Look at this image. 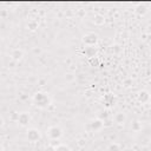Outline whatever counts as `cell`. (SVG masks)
<instances>
[{"label": "cell", "mask_w": 151, "mask_h": 151, "mask_svg": "<svg viewBox=\"0 0 151 151\" xmlns=\"http://www.w3.org/2000/svg\"><path fill=\"white\" fill-rule=\"evenodd\" d=\"M32 101H33L34 106H37L38 109H41V110H45L51 105V98H50L48 93H46L44 91L35 92L32 97Z\"/></svg>", "instance_id": "obj_1"}, {"label": "cell", "mask_w": 151, "mask_h": 151, "mask_svg": "<svg viewBox=\"0 0 151 151\" xmlns=\"http://www.w3.org/2000/svg\"><path fill=\"white\" fill-rule=\"evenodd\" d=\"M46 134H47V137H48L51 140H59V139L63 137L64 131H63V129H61L60 126H58V125H52V126H50V127L47 129Z\"/></svg>", "instance_id": "obj_2"}, {"label": "cell", "mask_w": 151, "mask_h": 151, "mask_svg": "<svg viewBox=\"0 0 151 151\" xmlns=\"http://www.w3.org/2000/svg\"><path fill=\"white\" fill-rule=\"evenodd\" d=\"M104 127V122L99 118H93L86 124V130L90 132H98Z\"/></svg>", "instance_id": "obj_3"}, {"label": "cell", "mask_w": 151, "mask_h": 151, "mask_svg": "<svg viewBox=\"0 0 151 151\" xmlns=\"http://www.w3.org/2000/svg\"><path fill=\"white\" fill-rule=\"evenodd\" d=\"M98 40V34H96L94 32H88L83 35V42L85 46H97Z\"/></svg>", "instance_id": "obj_4"}, {"label": "cell", "mask_w": 151, "mask_h": 151, "mask_svg": "<svg viewBox=\"0 0 151 151\" xmlns=\"http://www.w3.org/2000/svg\"><path fill=\"white\" fill-rule=\"evenodd\" d=\"M101 101L104 104V106L106 109H110V107H113L117 103V96L113 93V92H107L101 98Z\"/></svg>", "instance_id": "obj_5"}, {"label": "cell", "mask_w": 151, "mask_h": 151, "mask_svg": "<svg viewBox=\"0 0 151 151\" xmlns=\"http://www.w3.org/2000/svg\"><path fill=\"white\" fill-rule=\"evenodd\" d=\"M26 138L29 143H37L41 138V132L35 127H31L26 131Z\"/></svg>", "instance_id": "obj_6"}, {"label": "cell", "mask_w": 151, "mask_h": 151, "mask_svg": "<svg viewBox=\"0 0 151 151\" xmlns=\"http://www.w3.org/2000/svg\"><path fill=\"white\" fill-rule=\"evenodd\" d=\"M31 120H32V117H31V114L28 112H20L18 114V118H17V123L20 126H22V127L28 126V124L31 123Z\"/></svg>", "instance_id": "obj_7"}, {"label": "cell", "mask_w": 151, "mask_h": 151, "mask_svg": "<svg viewBox=\"0 0 151 151\" xmlns=\"http://www.w3.org/2000/svg\"><path fill=\"white\" fill-rule=\"evenodd\" d=\"M150 98H151V94H150L146 90H142V91H139L138 94H137V100H138L139 103H142V104L149 103V101H150Z\"/></svg>", "instance_id": "obj_8"}, {"label": "cell", "mask_w": 151, "mask_h": 151, "mask_svg": "<svg viewBox=\"0 0 151 151\" xmlns=\"http://www.w3.org/2000/svg\"><path fill=\"white\" fill-rule=\"evenodd\" d=\"M83 53L88 59L94 58V57H97V47L96 46H85L83 50Z\"/></svg>", "instance_id": "obj_9"}, {"label": "cell", "mask_w": 151, "mask_h": 151, "mask_svg": "<svg viewBox=\"0 0 151 151\" xmlns=\"http://www.w3.org/2000/svg\"><path fill=\"white\" fill-rule=\"evenodd\" d=\"M9 57H11L12 60L19 61V60H21V59L24 58V51H22L21 48H14V50L11 51Z\"/></svg>", "instance_id": "obj_10"}, {"label": "cell", "mask_w": 151, "mask_h": 151, "mask_svg": "<svg viewBox=\"0 0 151 151\" xmlns=\"http://www.w3.org/2000/svg\"><path fill=\"white\" fill-rule=\"evenodd\" d=\"M147 11H149V7H147V5H145V4H139V5H137L136 8H134V13H136L137 15H139V17H144V15L147 13Z\"/></svg>", "instance_id": "obj_11"}, {"label": "cell", "mask_w": 151, "mask_h": 151, "mask_svg": "<svg viewBox=\"0 0 151 151\" xmlns=\"http://www.w3.org/2000/svg\"><path fill=\"white\" fill-rule=\"evenodd\" d=\"M113 120H114V123H117L119 125H124V123L126 122V114L124 112H117L113 116Z\"/></svg>", "instance_id": "obj_12"}, {"label": "cell", "mask_w": 151, "mask_h": 151, "mask_svg": "<svg viewBox=\"0 0 151 151\" xmlns=\"http://www.w3.org/2000/svg\"><path fill=\"white\" fill-rule=\"evenodd\" d=\"M92 21H93V24H94V25H97V26H101V25H104V24H105V17H104L103 14L97 13V14H94V15H93Z\"/></svg>", "instance_id": "obj_13"}, {"label": "cell", "mask_w": 151, "mask_h": 151, "mask_svg": "<svg viewBox=\"0 0 151 151\" xmlns=\"http://www.w3.org/2000/svg\"><path fill=\"white\" fill-rule=\"evenodd\" d=\"M110 117H111V116H110V113H109V110H107V109L99 111V113H98V116H97V118L101 119L103 122H104V120H107V119H110Z\"/></svg>", "instance_id": "obj_14"}, {"label": "cell", "mask_w": 151, "mask_h": 151, "mask_svg": "<svg viewBox=\"0 0 151 151\" xmlns=\"http://www.w3.org/2000/svg\"><path fill=\"white\" fill-rule=\"evenodd\" d=\"M38 26H39V24L37 20H29L27 22V29H29V31H35L38 28Z\"/></svg>", "instance_id": "obj_15"}, {"label": "cell", "mask_w": 151, "mask_h": 151, "mask_svg": "<svg viewBox=\"0 0 151 151\" xmlns=\"http://www.w3.org/2000/svg\"><path fill=\"white\" fill-rule=\"evenodd\" d=\"M120 150L122 149L118 143H111L107 145V149H106V151H120Z\"/></svg>", "instance_id": "obj_16"}, {"label": "cell", "mask_w": 151, "mask_h": 151, "mask_svg": "<svg viewBox=\"0 0 151 151\" xmlns=\"http://www.w3.org/2000/svg\"><path fill=\"white\" fill-rule=\"evenodd\" d=\"M55 151H71V149L65 144H58L55 146Z\"/></svg>", "instance_id": "obj_17"}, {"label": "cell", "mask_w": 151, "mask_h": 151, "mask_svg": "<svg viewBox=\"0 0 151 151\" xmlns=\"http://www.w3.org/2000/svg\"><path fill=\"white\" fill-rule=\"evenodd\" d=\"M131 127H132V129H133L134 131H139V130L142 129V126H140V124H139V122H137V120L132 123V125H131Z\"/></svg>", "instance_id": "obj_18"}, {"label": "cell", "mask_w": 151, "mask_h": 151, "mask_svg": "<svg viewBox=\"0 0 151 151\" xmlns=\"http://www.w3.org/2000/svg\"><path fill=\"white\" fill-rule=\"evenodd\" d=\"M88 60H90L91 65H94V66H98V65H99V59H98L97 57H94V58H91V59H88Z\"/></svg>", "instance_id": "obj_19"}, {"label": "cell", "mask_w": 151, "mask_h": 151, "mask_svg": "<svg viewBox=\"0 0 151 151\" xmlns=\"http://www.w3.org/2000/svg\"><path fill=\"white\" fill-rule=\"evenodd\" d=\"M44 151H55V146L52 145V144H50L48 146H46V147L44 149Z\"/></svg>", "instance_id": "obj_20"}, {"label": "cell", "mask_w": 151, "mask_h": 151, "mask_svg": "<svg viewBox=\"0 0 151 151\" xmlns=\"http://www.w3.org/2000/svg\"><path fill=\"white\" fill-rule=\"evenodd\" d=\"M149 103H150V104H151V98H150V101H149Z\"/></svg>", "instance_id": "obj_21"}]
</instances>
